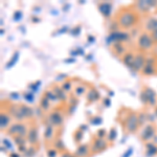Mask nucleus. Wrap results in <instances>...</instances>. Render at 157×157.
<instances>
[{"label": "nucleus", "mask_w": 157, "mask_h": 157, "mask_svg": "<svg viewBox=\"0 0 157 157\" xmlns=\"http://www.w3.org/2000/svg\"><path fill=\"white\" fill-rule=\"evenodd\" d=\"M140 14L132 6L123 7L115 15V21L117 22L120 29L128 30L136 26L139 21Z\"/></svg>", "instance_id": "obj_1"}, {"label": "nucleus", "mask_w": 157, "mask_h": 157, "mask_svg": "<svg viewBox=\"0 0 157 157\" xmlns=\"http://www.w3.org/2000/svg\"><path fill=\"white\" fill-rule=\"evenodd\" d=\"M123 124L125 126V129L129 133H134L139 127V120L138 113L134 112L132 110H127L126 113L123 115Z\"/></svg>", "instance_id": "obj_2"}, {"label": "nucleus", "mask_w": 157, "mask_h": 157, "mask_svg": "<svg viewBox=\"0 0 157 157\" xmlns=\"http://www.w3.org/2000/svg\"><path fill=\"white\" fill-rule=\"evenodd\" d=\"M155 43L152 40L151 35L147 32H143L139 34L137 37V41H136V46L139 52H147L149 50H151L154 47Z\"/></svg>", "instance_id": "obj_3"}, {"label": "nucleus", "mask_w": 157, "mask_h": 157, "mask_svg": "<svg viewBox=\"0 0 157 157\" xmlns=\"http://www.w3.org/2000/svg\"><path fill=\"white\" fill-rule=\"evenodd\" d=\"M29 127L27 125H25L24 123H20V121H16V123H13L10 128L6 130V133L9 135L14 136H22V137H26L27 133H29Z\"/></svg>", "instance_id": "obj_4"}, {"label": "nucleus", "mask_w": 157, "mask_h": 157, "mask_svg": "<svg viewBox=\"0 0 157 157\" xmlns=\"http://www.w3.org/2000/svg\"><path fill=\"white\" fill-rule=\"evenodd\" d=\"M49 124H52L54 127H61L64 123V114L60 109H54L48 114Z\"/></svg>", "instance_id": "obj_5"}, {"label": "nucleus", "mask_w": 157, "mask_h": 157, "mask_svg": "<svg viewBox=\"0 0 157 157\" xmlns=\"http://www.w3.org/2000/svg\"><path fill=\"white\" fill-rule=\"evenodd\" d=\"M146 60H147V57H146L145 52H135V58H134L131 69L140 73L141 70L144 69V67H145V65H146Z\"/></svg>", "instance_id": "obj_6"}, {"label": "nucleus", "mask_w": 157, "mask_h": 157, "mask_svg": "<svg viewBox=\"0 0 157 157\" xmlns=\"http://www.w3.org/2000/svg\"><path fill=\"white\" fill-rule=\"evenodd\" d=\"M157 6V1H153V0H141V1H136L133 4V7L137 11L139 14H147L150 11V9L152 6Z\"/></svg>", "instance_id": "obj_7"}, {"label": "nucleus", "mask_w": 157, "mask_h": 157, "mask_svg": "<svg viewBox=\"0 0 157 157\" xmlns=\"http://www.w3.org/2000/svg\"><path fill=\"white\" fill-rule=\"evenodd\" d=\"M108 148V143L103 138H94L91 145V152L92 153H100Z\"/></svg>", "instance_id": "obj_8"}, {"label": "nucleus", "mask_w": 157, "mask_h": 157, "mask_svg": "<svg viewBox=\"0 0 157 157\" xmlns=\"http://www.w3.org/2000/svg\"><path fill=\"white\" fill-rule=\"evenodd\" d=\"M98 11L103 15L104 18L109 19L112 14V3L111 2H98Z\"/></svg>", "instance_id": "obj_9"}, {"label": "nucleus", "mask_w": 157, "mask_h": 157, "mask_svg": "<svg viewBox=\"0 0 157 157\" xmlns=\"http://www.w3.org/2000/svg\"><path fill=\"white\" fill-rule=\"evenodd\" d=\"M12 115L7 112V110L1 111V114H0V128L1 130H7L10 128V126L12 125Z\"/></svg>", "instance_id": "obj_10"}, {"label": "nucleus", "mask_w": 157, "mask_h": 157, "mask_svg": "<svg viewBox=\"0 0 157 157\" xmlns=\"http://www.w3.org/2000/svg\"><path fill=\"white\" fill-rule=\"evenodd\" d=\"M26 139L29 140V143L32 146L37 145L38 139H39V136H38V128L35 124H33L32 126L29 129V133H27Z\"/></svg>", "instance_id": "obj_11"}, {"label": "nucleus", "mask_w": 157, "mask_h": 157, "mask_svg": "<svg viewBox=\"0 0 157 157\" xmlns=\"http://www.w3.org/2000/svg\"><path fill=\"white\" fill-rule=\"evenodd\" d=\"M111 49H112V52L116 57H121V56L123 57L127 52V47H126L125 43L123 42H115L111 44Z\"/></svg>", "instance_id": "obj_12"}, {"label": "nucleus", "mask_w": 157, "mask_h": 157, "mask_svg": "<svg viewBox=\"0 0 157 157\" xmlns=\"http://www.w3.org/2000/svg\"><path fill=\"white\" fill-rule=\"evenodd\" d=\"M101 98V93L98 92V90H97V88L91 87L88 89L87 93H86V100L89 104H92L94 102H98V100Z\"/></svg>", "instance_id": "obj_13"}, {"label": "nucleus", "mask_w": 157, "mask_h": 157, "mask_svg": "<svg viewBox=\"0 0 157 157\" xmlns=\"http://www.w3.org/2000/svg\"><path fill=\"white\" fill-rule=\"evenodd\" d=\"M144 29L147 33H152L157 29V17H148L144 24Z\"/></svg>", "instance_id": "obj_14"}, {"label": "nucleus", "mask_w": 157, "mask_h": 157, "mask_svg": "<svg viewBox=\"0 0 157 157\" xmlns=\"http://www.w3.org/2000/svg\"><path fill=\"white\" fill-rule=\"evenodd\" d=\"M52 90L54 91L56 97L58 98V100H59L60 102H66L67 101V92H65V91L63 90L61 85H58V84L52 85Z\"/></svg>", "instance_id": "obj_15"}, {"label": "nucleus", "mask_w": 157, "mask_h": 157, "mask_svg": "<svg viewBox=\"0 0 157 157\" xmlns=\"http://www.w3.org/2000/svg\"><path fill=\"white\" fill-rule=\"evenodd\" d=\"M91 152V148L88 144H81L78 146L77 150L75 152V155L77 157H88Z\"/></svg>", "instance_id": "obj_16"}, {"label": "nucleus", "mask_w": 157, "mask_h": 157, "mask_svg": "<svg viewBox=\"0 0 157 157\" xmlns=\"http://www.w3.org/2000/svg\"><path fill=\"white\" fill-rule=\"evenodd\" d=\"M155 132H156V129L151 124V125H148L145 129H144V131H143V133H141L140 137H141V139H143L144 141H147V140H149V139H151V138L154 137V135H155Z\"/></svg>", "instance_id": "obj_17"}, {"label": "nucleus", "mask_w": 157, "mask_h": 157, "mask_svg": "<svg viewBox=\"0 0 157 157\" xmlns=\"http://www.w3.org/2000/svg\"><path fill=\"white\" fill-rule=\"evenodd\" d=\"M144 90H145L146 94H147V98H148V105L149 106H155L156 103H157V100H156V91H154L152 88L150 87H144Z\"/></svg>", "instance_id": "obj_18"}, {"label": "nucleus", "mask_w": 157, "mask_h": 157, "mask_svg": "<svg viewBox=\"0 0 157 157\" xmlns=\"http://www.w3.org/2000/svg\"><path fill=\"white\" fill-rule=\"evenodd\" d=\"M134 58H135V52H127L125 55L121 57V62L124 63L125 66H127L128 68L132 67V64H133V61H134Z\"/></svg>", "instance_id": "obj_19"}, {"label": "nucleus", "mask_w": 157, "mask_h": 157, "mask_svg": "<svg viewBox=\"0 0 157 157\" xmlns=\"http://www.w3.org/2000/svg\"><path fill=\"white\" fill-rule=\"evenodd\" d=\"M157 73V65H148L146 64L144 69L141 70L140 75L144 77H152Z\"/></svg>", "instance_id": "obj_20"}, {"label": "nucleus", "mask_w": 157, "mask_h": 157, "mask_svg": "<svg viewBox=\"0 0 157 157\" xmlns=\"http://www.w3.org/2000/svg\"><path fill=\"white\" fill-rule=\"evenodd\" d=\"M19 108H20V110H21L22 114L24 115V117L26 118V120H29V118H32L33 116H34V110H33V109L30 108L29 106L25 105V104H20Z\"/></svg>", "instance_id": "obj_21"}, {"label": "nucleus", "mask_w": 157, "mask_h": 157, "mask_svg": "<svg viewBox=\"0 0 157 157\" xmlns=\"http://www.w3.org/2000/svg\"><path fill=\"white\" fill-rule=\"evenodd\" d=\"M88 91V86L85 85V84H78L77 86L75 87V98H80V97H83L85 93H87Z\"/></svg>", "instance_id": "obj_22"}, {"label": "nucleus", "mask_w": 157, "mask_h": 157, "mask_svg": "<svg viewBox=\"0 0 157 157\" xmlns=\"http://www.w3.org/2000/svg\"><path fill=\"white\" fill-rule=\"evenodd\" d=\"M54 136H55V127L52 125V124H48V125L45 126L44 138H45V140L49 141L54 138Z\"/></svg>", "instance_id": "obj_23"}, {"label": "nucleus", "mask_w": 157, "mask_h": 157, "mask_svg": "<svg viewBox=\"0 0 157 157\" xmlns=\"http://www.w3.org/2000/svg\"><path fill=\"white\" fill-rule=\"evenodd\" d=\"M40 108H41L43 111H48L50 108V101L45 97L44 94L40 98Z\"/></svg>", "instance_id": "obj_24"}, {"label": "nucleus", "mask_w": 157, "mask_h": 157, "mask_svg": "<svg viewBox=\"0 0 157 157\" xmlns=\"http://www.w3.org/2000/svg\"><path fill=\"white\" fill-rule=\"evenodd\" d=\"M72 81L71 80H65L64 82L61 84V87L63 88V90L65 91V92H70V91L72 90Z\"/></svg>", "instance_id": "obj_25"}, {"label": "nucleus", "mask_w": 157, "mask_h": 157, "mask_svg": "<svg viewBox=\"0 0 157 157\" xmlns=\"http://www.w3.org/2000/svg\"><path fill=\"white\" fill-rule=\"evenodd\" d=\"M146 148H147V152H148V156H152L157 154V147H155V145H153L152 143L147 144Z\"/></svg>", "instance_id": "obj_26"}, {"label": "nucleus", "mask_w": 157, "mask_h": 157, "mask_svg": "<svg viewBox=\"0 0 157 157\" xmlns=\"http://www.w3.org/2000/svg\"><path fill=\"white\" fill-rule=\"evenodd\" d=\"M44 95L47 98H48L50 102H52V101H56V100L59 101V100H58V98L56 97V94L54 93V91L52 90V88H50V89H46V90H45L44 91Z\"/></svg>", "instance_id": "obj_27"}, {"label": "nucleus", "mask_w": 157, "mask_h": 157, "mask_svg": "<svg viewBox=\"0 0 157 157\" xmlns=\"http://www.w3.org/2000/svg\"><path fill=\"white\" fill-rule=\"evenodd\" d=\"M83 133H84V132H83L80 128L75 131V134H73V138H75V143H81V140H82V138H83Z\"/></svg>", "instance_id": "obj_28"}, {"label": "nucleus", "mask_w": 157, "mask_h": 157, "mask_svg": "<svg viewBox=\"0 0 157 157\" xmlns=\"http://www.w3.org/2000/svg\"><path fill=\"white\" fill-rule=\"evenodd\" d=\"M54 148L57 149L58 151H64L65 147H64V143L62 141V139H57L54 144Z\"/></svg>", "instance_id": "obj_29"}, {"label": "nucleus", "mask_w": 157, "mask_h": 157, "mask_svg": "<svg viewBox=\"0 0 157 157\" xmlns=\"http://www.w3.org/2000/svg\"><path fill=\"white\" fill-rule=\"evenodd\" d=\"M14 141L16 145L19 146H23L26 143V137H22V136H14Z\"/></svg>", "instance_id": "obj_30"}, {"label": "nucleus", "mask_w": 157, "mask_h": 157, "mask_svg": "<svg viewBox=\"0 0 157 157\" xmlns=\"http://www.w3.org/2000/svg\"><path fill=\"white\" fill-rule=\"evenodd\" d=\"M115 137H116V130H115V128H111L110 129V132H109V134H108L109 141H110V143H112V141L115 139Z\"/></svg>", "instance_id": "obj_31"}, {"label": "nucleus", "mask_w": 157, "mask_h": 157, "mask_svg": "<svg viewBox=\"0 0 157 157\" xmlns=\"http://www.w3.org/2000/svg\"><path fill=\"white\" fill-rule=\"evenodd\" d=\"M58 152L59 151L55 148L48 149V150H47V157H58V155H59Z\"/></svg>", "instance_id": "obj_32"}, {"label": "nucleus", "mask_w": 157, "mask_h": 157, "mask_svg": "<svg viewBox=\"0 0 157 157\" xmlns=\"http://www.w3.org/2000/svg\"><path fill=\"white\" fill-rule=\"evenodd\" d=\"M139 98H140V101L143 102L144 105H148V98H147V94H146V92H145V90H144V89L141 90Z\"/></svg>", "instance_id": "obj_33"}, {"label": "nucleus", "mask_w": 157, "mask_h": 157, "mask_svg": "<svg viewBox=\"0 0 157 157\" xmlns=\"http://www.w3.org/2000/svg\"><path fill=\"white\" fill-rule=\"evenodd\" d=\"M106 136V130L105 129H100V130L97 131V137L98 138H105Z\"/></svg>", "instance_id": "obj_34"}, {"label": "nucleus", "mask_w": 157, "mask_h": 157, "mask_svg": "<svg viewBox=\"0 0 157 157\" xmlns=\"http://www.w3.org/2000/svg\"><path fill=\"white\" fill-rule=\"evenodd\" d=\"M18 57H19V54H18V52H15V56H14V58H12V61H11V62H10L9 63V64H7V67H10V66H11V65L13 64V65H14V63L15 62H16V59H18Z\"/></svg>", "instance_id": "obj_35"}, {"label": "nucleus", "mask_w": 157, "mask_h": 157, "mask_svg": "<svg viewBox=\"0 0 157 157\" xmlns=\"http://www.w3.org/2000/svg\"><path fill=\"white\" fill-rule=\"evenodd\" d=\"M24 154H25V155H26V157H32V156L35 154V149H34V148L27 149V151L25 152Z\"/></svg>", "instance_id": "obj_36"}, {"label": "nucleus", "mask_w": 157, "mask_h": 157, "mask_svg": "<svg viewBox=\"0 0 157 157\" xmlns=\"http://www.w3.org/2000/svg\"><path fill=\"white\" fill-rule=\"evenodd\" d=\"M150 35H151V38H152V40L154 41V43L157 44V29L154 30V32L150 33Z\"/></svg>", "instance_id": "obj_37"}, {"label": "nucleus", "mask_w": 157, "mask_h": 157, "mask_svg": "<svg viewBox=\"0 0 157 157\" xmlns=\"http://www.w3.org/2000/svg\"><path fill=\"white\" fill-rule=\"evenodd\" d=\"M94 118H95V120L92 121V124H94V125H95V124H97V125L102 124V118H101V117H98H98H94Z\"/></svg>", "instance_id": "obj_38"}, {"label": "nucleus", "mask_w": 157, "mask_h": 157, "mask_svg": "<svg viewBox=\"0 0 157 157\" xmlns=\"http://www.w3.org/2000/svg\"><path fill=\"white\" fill-rule=\"evenodd\" d=\"M104 105L106 106V107H109V106L111 105V103H110V98H104Z\"/></svg>", "instance_id": "obj_39"}, {"label": "nucleus", "mask_w": 157, "mask_h": 157, "mask_svg": "<svg viewBox=\"0 0 157 157\" xmlns=\"http://www.w3.org/2000/svg\"><path fill=\"white\" fill-rule=\"evenodd\" d=\"M71 156H72V154L69 153V152H63L60 155V157H71Z\"/></svg>", "instance_id": "obj_40"}, {"label": "nucleus", "mask_w": 157, "mask_h": 157, "mask_svg": "<svg viewBox=\"0 0 157 157\" xmlns=\"http://www.w3.org/2000/svg\"><path fill=\"white\" fill-rule=\"evenodd\" d=\"M131 154H132V148L129 149V150L123 155V157H130V156H131Z\"/></svg>", "instance_id": "obj_41"}, {"label": "nucleus", "mask_w": 157, "mask_h": 157, "mask_svg": "<svg viewBox=\"0 0 157 157\" xmlns=\"http://www.w3.org/2000/svg\"><path fill=\"white\" fill-rule=\"evenodd\" d=\"M2 143H3L4 145H6V146L7 147V148H10V149L12 148V145H10V144H11V143H10V141L7 140V139H3V140H2Z\"/></svg>", "instance_id": "obj_42"}, {"label": "nucleus", "mask_w": 157, "mask_h": 157, "mask_svg": "<svg viewBox=\"0 0 157 157\" xmlns=\"http://www.w3.org/2000/svg\"><path fill=\"white\" fill-rule=\"evenodd\" d=\"M32 22H33V23H37V22H40V19L38 18V17H33Z\"/></svg>", "instance_id": "obj_43"}, {"label": "nucleus", "mask_w": 157, "mask_h": 157, "mask_svg": "<svg viewBox=\"0 0 157 157\" xmlns=\"http://www.w3.org/2000/svg\"><path fill=\"white\" fill-rule=\"evenodd\" d=\"M155 115L157 116V106H156V107H155Z\"/></svg>", "instance_id": "obj_44"}, {"label": "nucleus", "mask_w": 157, "mask_h": 157, "mask_svg": "<svg viewBox=\"0 0 157 157\" xmlns=\"http://www.w3.org/2000/svg\"><path fill=\"white\" fill-rule=\"evenodd\" d=\"M71 157H77V156H75V154H73V155H72Z\"/></svg>", "instance_id": "obj_45"}]
</instances>
